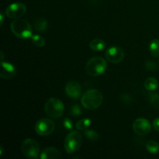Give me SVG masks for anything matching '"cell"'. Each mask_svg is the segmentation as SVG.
<instances>
[{
  "label": "cell",
  "instance_id": "cell-1",
  "mask_svg": "<svg viewBox=\"0 0 159 159\" xmlns=\"http://www.w3.org/2000/svg\"><path fill=\"white\" fill-rule=\"evenodd\" d=\"M103 101L102 93L98 89H89L82 96L81 102L85 109L93 110L101 106Z\"/></svg>",
  "mask_w": 159,
  "mask_h": 159
},
{
  "label": "cell",
  "instance_id": "cell-2",
  "mask_svg": "<svg viewBox=\"0 0 159 159\" xmlns=\"http://www.w3.org/2000/svg\"><path fill=\"white\" fill-rule=\"evenodd\" d=\"M10 28L16 37L23 40L32 37V27L29 22L23 19H15L11 23Z\"/></svg>",
  "mask_w": 159,
  "mask_h": 159
},
{
  "label": "cell",
  "instance_id": "cell-3",
  "mask_svg": "<svg viewBox=\"0 0 159 159\" xmlns=\"http://www.w3.org/2000/svg\"><path fill=\"white\" fill-rule=\"evenodd\" d=\"M107 68V63L102 57H93L85 65V71L90 76H99L103 74Z\"/></svg>",
  "mask_w": 159,
  "mask_h": 159
},
{
  "label": "cell",
  "instance_id": "cell-4",
  "mask_svg": "<svg viewBox=\"0 0 159 159\" xmlns=\"http://www.w3.org/2000/svg\"><path fill=\"white\" fill-rule=\"evenodd\" d=\"M82 144V136L77 130H72L65 138L64 141L65 149L68 154L77 152Z\"/></svg>",
  "mask_w": 159,
  "mask_h": 159
},
{
  "label": "cell",
  "instance_id": "cell-5",
  "mask_svg": "<svg viewBox=\"0 0 159 159\" xmlns=\"http://www.w3.org/2000/svg\"><path fill=\"white\" fill-rule=\"evenodd\" d=\"M65 110V106L60 99L57 98H51L46 102L44 111L48 116L57 119L62 116Z\"/></svg>",
  "mask_w": 159,
  "mask_h": 159
},
{
  "label": "cell",
  "instance_id": "cell-6",
  "mask_svg": "<svg viewBox=\"0 0 159 159\" xmlns=\"http://www.w3.org/2000/svg\"><path fill=\"white\" fill-rule=\"evenodd\" d=\"M22 153L28 158H37L40 154V147L35 140L26 138L21 144Z\"/></svg>",
  "mask_w": 159,
  "mask_h": 159
},
{
  "label": "cell",
  "instance_id": "cell-7",
  "mask_svg": "<svg viewBox=\"0 0 159 159\" xmlns=\"http://www.w3.org/2000/svg\"><path fill=\"white\" fill-rule=\"evenodd\" d=\"M55 124L51 120L43 118L39 120L35 125V131L40 136H48L51 134L54 130Z\"/></svg>",
  "mask_w": 159,
  "mask_h": 159
},
{
  "label": "cell",
  "instance_id": "cell-8",
  "mask_svg": "<svg viewBox=\"0 0 159 159\" xmlns=\"http://www.w3.org/2000/svg\"><path fill=\"white\" fill-rule=\"evenodd\" d=\"M26 12V6L23 3L14 2L7 6L5 13L10 19H19L23 16Z\"/></svg>",
  "mask_w": 159,
  "mask_h": 159
},
{
  "label": "cell",
  "instance_id": "cell-9",
  "mask_svg": "<svg viewBox=\"0 0 159 159\" xmlns=\"http://www.w3.org/2000/svg\"><path fill=\"white\" fill-rule=\"evenodd\" d=\"M106 58L113 64L120 63L124 57V52L120 48L116 46L110 47L106 51Z\"/></svg>",
  "mask_w": 159,
  "mask_h": 159
},
{
  "label": "cell",
  "instance_id": "cell-10",
  "mask_svg": "<svg viewBox=\"0 0 159 159\" xmlns=\"http://www.w3.org/2000/svg\"><path fill=\"white\" fill-rule=\"evenodd\" d=\"M133 130L138 135H146L151 131V124L144 118H138L133 124Z\"/></svg>",
  "mask_w": 159,
  "mask_h": 159
},
{
  "label": "cell",
  "instance_id": "cell-11",
  "mask_svg": "<svg viewBox=\"0 0 159 159\" xmlns=\"http://www.w3.org/2000/svg\"><path fill=\"white\" fill-rule=\"evenodd\" d=\"M65 93L71 99H77L82 94V87L77 82L75 81L68 82L65 85Z\"/></svg>",
  "mask_w": 159,
  "mask_h": 159
},
{
  "label": "cell",
  "instance_id": "cell-12",
  "mask_svg": "<svg viewBox=\"0 0 159 159\" xmlns=\"http://www.w3.org/2000/svg\"><path fill=\"white\" fill-rule=\"evenodd\" d=\"M16 74V69L12 64L2 61L0 76L3 79H10Z\"/></svg>",
  "mask_w": 159,
  "mask_h": 159
},
{
  "label": "cell",
  "instance_id": "cell-13",
  "mask_svg": "<svg viewBox=\"0 0 159 159\" xmlns=\"http://www.w3.org/2000/svg\"><path fill=\"white\" fill-rule=\"evenodd\" d=\"M61 157L62 155L60 151L53 147L43 149L40 155V158L41 159H56L61 158Z\"/></svg>",
  "mask_w": 159,
  "mask_h": 159
},
{
  "label": "cell",
  "instance_id": "cell-14",
  "mask_svg": "<svg viewBox=\"0 0 159 159\" xmlns=\"http://www.w3.org/2000/svg\"><path fill=\"white\" fill-rule=\"evenodd\" d=\"M107 47V43L103 40L101 39H94L89 43V48L94 51H101Z\"/></svg>",
  "mask_w": 159,
  "mask_h": 159
},
{
  "label": "cell",
  "instance_id": "cell-15",
  "mask_svg": "<svg viewBox=\"0 0 159 159\" xmlns=\"http://www.w3.org/2000/svg\"><path fill=\"white\" fill-rule=\"evenodd\" d=\"M158 81L154 77H149L144 81V85L148 91H155L158 87Z\"/></svg>",
  "mask_w": 159,
  "mask_h": 159
},
{
  "label": "cell",
  "instance_id": "cell-16",
  "mask_svg": "<svg viewBox=\"0 0 159 159\" xmlns=\"http://www.w3.org/2000/svg\"><path fill=\"white\" fill-rule=\"evenodd\" d=\"M48 28V21L43 18H38L34 21V29L37 32H43Z\"/></svg>",
  "mask_w": 159,
  "mask_h": 159
},
{
  "label": "cell",
  "instance_id": "cell-17",
  "mask_svg": "<svg viewBox=\"0 0 159 159\" xmlns=\"http://www.w3.org/2000/svg\"><path fill=\"white\" fill-rule=\"evenodd\" d=\"M149 49H150L151 54L152 57H157L159 56V40L158 39H153L150 42L149 44Z\"/></svg>",
  "mask_w": 159,
  "mask_h": 159
},
{
  "label": "cell",
  "instance_id": "cell-18",
  "mask_svg": "<svg viewBox=\"0 0 159 159\" xmlns=\"http://www.w3.org/2000/svg\"><path fill=\"white\" fill-rule=\"evenodd\" d=\"M92 120L89 118H84V119L80 120L75 124V127L78 130H85L91 126Z\"/></svg>",
  "mask_w": 159,
  "mask_h": 159
},
{
  "label": "cell",
  "instance_id": "cell-19",
  "mask_svg": "<svg viewBox=\"0 0 159 159\" xmlns=\"http://www.w3.org/2000/svg\"><path fill=\"white\" fill-rule=\"evenodd\" d=\"M146 148L151 154H157L159 152V144L156 141H150L146 144Z\"/></svg>",
  "mask_w": 159,
  "mask_h": 159
},
{
  "label": "cell",
  "instance_id": "cell-20",
  "mask_svg": "<svg viewBox=\"0 0 159 159\" xmlns=\"http://www.w3.org/2000/svg\"><path fill=\"white\" fill-rule=\"evenodd\" d=\"M84 135L86 138H88L89 140L92 141H96L99 138V135L96 130H85L84 132Z\"/></svg>",
  "mask_w": 159,
  "mask_h": 159
},
{
  "label": "cell",
  "instance_id": "cell-21",
  "mask_svg": "<svg viewBox=\"0 0 159 159\" xmlns=\"http://www.w3.org/2000/svg\"><path fill=\"white\" fill-rule=\"evenodd\" d=\"M31 39L34 44L38 48H42L45 45V39L42 36L36 34V35H33Z\"/></svg>",
  "mask_w": 159,
  "mask_h": 159
},
{
  "label": "cell",
  "instance_id": "cell-22",
  "mask_svg": "<svg viewBox=\"0 0 159 159\" xmlns=\"http://www.w3.org/2000/svg\"><path fill=\"white\" fill-rule=\"evenodd\" d=\"M144 67L148 71H155L158 69V65L156 61L152 60H148L144 63Z\"/></svg>",
  "mask_w": 159,
  "mask_h": 159
},
{
  "label": "cell",
  "instance_id": "cell-23",
  "mask_svg": "<svg viewBox=\"0 0 159 159\" xmlns=\"http://www.w3.org/2000/svg\"><path fill=\"white\" fill-rule=\"evenodd\" d=\"M149 100L151 104L155 109H159V94L158 93H151L149 96Z\"/></svg>",
  "mask_w": 159,
  "mask_h": 159
},
{
  "label": "cell",
  "instance_id": "cell-24",
  "mask_svg": "<svg viewBox=\"0 0 159 159\" xmlns=\"http://www.w3.org/2000/svg\"><path fill=\"white\" fill-rule=\"evenodd\" d=\"M71 113L72 116L78 117V116H79L80 115H82V109H81V107H79V105H77V104L73 105L71 108Z\"/></svg>",
  "mask_w": 159,
  "mask_h": 159
},
{
  "label": "cell",
  "instance_id": "cell-25",
  "mask_svg": "<svg viewBox=\"0 0 159 159\" xmlns=\"http://www.w3.org/2000/svg\"><path fill=\"white\" fill-rule=\"evenodd\" d=\"M63 127L67 130H71L74 127V124L69 118H65L63 120Z\"/></svg>",
  "mask_w": 159,
  "mask_h": 159
},
{
  "label": "cell",
  "instance_id": "cell-26",
  "mask_svg": "<svg viewBox=\"0 0 159 159\" xmlns=\"http://www.w3.org/2000/svg\"><path fill=\"white\" fill-rule=\"evenodd\" d=\"M153 127L157 131L159 132V117L154 120L153 121Z\"/></svg>",
  "mask_w": 159,
  "mask_h": 159
},
{
  "label": "cell",
  "instance_id": "cell-27",
  "mask_svg": "<svg viewBox=\"0 0 159 159\" xmlns=\"http://www.w3.org/2000/svg\"><path fill=\"white\" fill-rule=\"evenodd\" d=\"M0 20H1V21H0V23H1V26H2L3 22H4V16H3L2 12L0 13Z\"/></svg>",
  "mask_w": 159,
  "mask_h": 159
},
{
  "label": "cell",
  "instance_id": "cell-28",
  "mask_svg": "<svg viewBox=\"0 0 159 159\" xmlns=\"http://www.w3.org/2000/svg\"><path fill=\"white\" fill-rule=\"evenodd\" d=\"M1 54V56H2V57H1V60L2 61V60H3V56H4V55H3V53H2V51H1V54Z\"/></svg>",
  "mask_w": 159,
  "mask_h": 159
}]
</instances>
